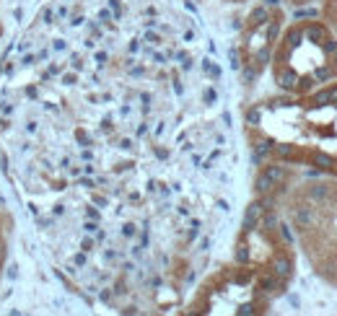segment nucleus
<instances>
[{"mask_svg": "<svg viewBox=\"0 0 337 316\" xmlns=\"http://www.w3.org/2000/svg\"><path fill=\"white\" fill-rule=\"evenodd\" d=\"M208 63L185 0H42L6 52L0 148L39 236L114 153L47 241L60 269L91 290L112 282V298L130 275L148 282L143 254L156 251L158 223L132 184L143 156L161 166L177 156L221 161L223 150H200L208 143L190 125V78Z\"/></svg>", "mask_w": 337, "mask_h": 316, "instance_id": "f257e3e1", "label": "nucleus"}, {"mask_svg": "<svg viewBox=\"0 0 337 316\" xmlns=\"http://www.w3.org/2000/svg\"><path fill=\"white\" fill-rule=\"evenodd\" d=\"M11 238H13V215L6 207H0V282H3L6 264L11 257Z\"/></svg>", "mask_w": 337, "mask_h": 316, "instance_id": "f03ea898", "label": "nucleus"}, {"mask_svg": "<svg viewBox=\"0 0 337 316\" xmlns=\"http://www.w3.org/2000/svg\"><path fill=\"white\" fill-rule=\"evenodd\" d=\"M6 37V19H3V0H0V44H3Z\"/></svg>", "mask_w": 337, "mask_h": 316, "instance_id": "7ed1b4c3", "label": "nucleus"}]
</instances>
